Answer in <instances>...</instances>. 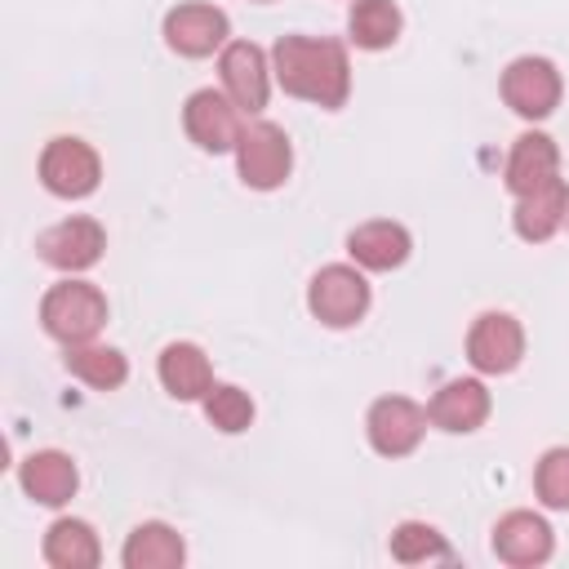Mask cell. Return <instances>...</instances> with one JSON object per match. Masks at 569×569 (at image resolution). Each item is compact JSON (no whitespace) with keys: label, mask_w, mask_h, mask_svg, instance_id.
<instances>
[{"label":"cell","mask_w":569,"mask_h":569,"mask_svg":"<svg viewBox=\"0 0 569 569\" xmlns=\"http://www.w3.org/2000/svg\"><path fill=\"white\" fill-rule=\"evenodd\" d=\"M271 71L289 98L316 107H342L351 93V62L347 49L329 36H280L271 49Z\"/></svg>","instance_id":"cell-1"},{"label":"cell","mask_w":569,"mask_h":569,"mask_svg":"<svg viewBox=\"0 0 569 569\" xmlns=\"http://www.w3.org/2000/svg\"><path fill=\"white\" fill-rule=\"evenodd\" d=\"M40 325L62 347L93 342V333L107 325V298L89 280H62L40 298Z\"/></svg>","instance_id":"cell-2"},{"label":"cell","mask_w":569,"mask_h":569,"mask_svg":"<svg viewBox=\"0 0 569 569\" xmlns=\"http://www.w3.org/2000/svg\"><path fill=\"white\" fill-rule=\"evenodd\" d=\"M307 307L320 325L329 329H351L356 320H365L369 311V280L347 267V262H333V267H320L311 276V289H307Z\"/></svg>","instance_id":"cell-3"},{"label":"cell","mask_w":569,"mask_h":569,"mask_svg":"<svg viewBox=\"0 0 569 569\" xmlns=\"http://www.w3.org/2000/svg\"><path fill=\"white\" fill-rule=\"evenodd\" d=\"M236 164H240V182L253 187V191H271L289 178V164H293V147H289V133L271 120H253L244 124L240 142H236Z\"/></svg>","instance_id":"cell-4"},{"label":"cell","mask_w":569,"mask_h":569,"mask_svg":"<svg viewBox=\"0 0 569 569\" xmlns=\"http://www.w3.org/2000/svg\"><path fill=\"white\" fill-rule=\"evenodd\" d=\"M565 80L547 58H516L502 71V102L525 120H547L560 107Z\"/></svg>","instance_id":"cell-5"},{"label":"cell","mask_w":569,"mask_h":569,"mask_svg":"<svg viewBox=\"0 0 569 569\" xmlns=\"http://www.w3.org/2000/svg\"><path fill=\"white\" fill-rule=\"evenodd\" d=\"M98 178H102V160L84 138H53L40 151V182L62 200L89 196Z\"/></svg>","instance_id":"cell-6"},{"label":"cell","mask_w":569,"mask_h":569,"mask_svg":"<svg viewBox=\"0 0 569 569\" xmlns=\"http://www.w3.org/2000/svg\"><path fill=\"white\" fill-rule=\"evenodd\" d=\"M182 129H187V138L200 147V151H236V142H240V133H244V124H240V107L227 98V93H218V89H196L191 98H187V107H182Z\"/></svg>","instance_id":"cell-7"},{"label":"cell","mask_w":569,"mask_h":569,"mask_svg":"<svg viewBox=\"0 0 569 569\" xmlns=\"http://www.w3.org/2000/svg\"><path fill=\"white\" fill-rule=\"evenodd\" d=\"M427 409L413 405L409 396H382L369 405V418H365V431H369V445L382 453V458H405L418 449L422 431H427Z\"/></svg>","instance_id":"cell-8"},{"label":"cell","mask_w":569,"mask_h":569,"mask_svg":"<svg viewBox=\"0 0 569 569\" xmlns=\"http://www.w3.org/2000/svg\"><path fill=\"white\" fill-rule=\"evenodd\" d=\"M218 71H222L227 98H231L244 116H258V111L267 107L271 67H267V53H262L253 40H227V44H222V58H218Z\"/></svg>","instance_id":"cell-9"},{"label":"cell","mask_w":569,"mask_h":569,"mask_svg":"<svg viewBox=\"0 0 569 569\" xmlns=\"http://www.w3.org/2000/svg\"><path fill=\"white\" fill-rule=\"evenodd\" d=\"M525 356V329L507 311H485L467 329V360L480 373H511Z\"/></svg>","instance_id":"cell-10"},{"label":"cell","mask_w":569,"mask_h":569,"mask_svg":"<svg viewBox=\"0 0 569 569\" xmlns=\"http://www.w3.org/2000/svg\"><path fill=\"white\" fill-rule=\"evenodd\" d=\"M227 36H231V22L218 4L191 0V4H178L164 13V44L182 58H204V53L222 49Z\"/></svg>","instance_id":"cell-11"},{"label":"cell","mask_w":569,"mask_h":569,"mask_svg":"<svg viewBox=\"0 0 569 569\" xmlns=\"http://www.w3.org/2000/svg\"><path fill=\"white\" fill-rule=\"evenodd\" d=\"M102 249H107V231L93 218H67V222H53L49 231L36 236L40 262H49L58 271H84L102 258Z\"/></svg>","instance_id":"cell-12"},{"label":"cell","mask_w":569,"mask_h":569,"mask_svg":"<svg viewBox=\"0 0 569 569\" xmlns=\"http://www.w3.org/2000/svg\"><path fill=\"white\" fill-rule=\"evenodd\" d=\"M551 525L533 511H507L498 525H493V551L498 560L516 565V569H533L542 560H551Z\"/></svg>","instance_id":"cell-13"},{"label":"cell","mask_w":569,"mask_h":569,"mask_svg":"<svg viewBox=\"0 0 569 569\" xmlns=\"http://www.w3.org/2000/svg\"><path fill=\"white\" fill-rule=\"evenodd\" d=\"M489 409H493V400H489V387H485L480 378H453V382H445V387L431 396L427 418H431L440 431L467 436V431H476V427L489 418Z\"/></svg>","instance_id":"cell-14"},{"label":"cell","mask_w":569,"mask_h":569,"mask_svg":"<svg viewBox=\"0 0 569 569\" xmlns=\"http://www.w3.org/2000/svg\"><path fill=\"white\" fill-rule=\"evenodd\" d=\"M18 480H22L27 498H36L40 507H62V502H71V493H76V485H80L76 462H71L67 453H58V449H36V453H27L22 467H18Z\"/></svg>","instance_id":"cell-15"},{"label":"cell","mask_w":569,"mask_h":569,"mask_svg":"<svg viewBox=\"0 0 569 569\" xmlns=\"http://www.w3.org/2000/svg\"><path fill=\"white\" fill-rule=\"evenodd\" d=\"M556 169H560L556 142H551L547 133H520V138L511 142V156H507V173H502V178H507V191L520 200V196L547 187V182L556 178Z\"/></svg>","instance_id":"cell-16"},{"label":"cell","mask_w":569,"mask_h":569,"mask_svg":"<svg viewBox=\"0 0 569 569\" xmlns=\"http://www.w3.org/2000/svg\"><path fill=\"white\" fill-rule=\"evenodd\" d=\"M409 249H413L409 231H405L400 222H391V218L360 222V227L347 236V253H351L356 267H365V271H391V267H400V262L409 258Z\"/></svg>","instance_id":"cell-17"},{"label":"cell","mask_w":569,"mask_h":569,"mask_svg":"<svg viewBox=\"0 0 569 569\" xmlns=\"http://www.w3.org/2000/svg\"><path fill=\"white\" fill-rule=\"evenodd\" d=\"M565 218H569V187H565L560 178H551L547 187L520 196V200H516V213H511L516 236H520V240H533V244H538V240H551V236L565 227Z\"/></svg>","instance_id":"cell-18"},{"label":"cell","mask_w":569,"mask_h":569,"mask_svg":"<svg viewBox=\"0 0 569 569\" xmlns=\"http://www.w3.org/2000/svg\"><path fill=\"white\" fill-rule=\"evenodd\" d=\"M160 382L173 400H204L209 387H213V369H209V356L196 347V342H169L160 351Z\"/></svg>","instance_id":"cell-19"},{"label":"cell","mask_w":569,"mask_h":569,"mask_svg":"<svg viewBox=\"0 0 569 569\" xmlns=\"http://www.w3.org/2000/svg\"><path fill=\"white\" fill-rule=\"evenodd\" d=\"M182 560H187V547L178 529H169L164 520H142L120 547L124 569H178Z\"/></svg>","instance_id":"cell-20"},{"label":"cell","mask_w":569,"mask_h":569,"mask_svg":"<svg viewBox=\"0 0 569 569\" xmlns=\"http://www.w3.org/2000/svg\"><path fill=\"white\" fill-rule=\"evenodd\" d=\"M44 560L53 569H93L102 560L93 525L89 520H53L44 533Z\"/></svg>","instance_id":"cell-21"},{"label":"cell","mask_w":569,"mask_h":569,"mask_svg":"<svg viewBox=\"0 0 569 569\" xmlns=\"http://www.w3.org/2000/svg\"><path fill=\"white\" fill-rule=\"evenodd\" d=\"M67 369H71V378H80L93 391H116L129 378V360L116 347H93V342L67 347Z\"/></svg>","instance_id":"cell-22"},{"label":"cell","mask_w":569,"mask_h":569,"mask_svg":"<svg viewBox=\"0 0 569 569\" xmlns=\"http://www.w3.org/2000/svg\"><path fill=\"white\" fill-rule=\"evenodd\" d=\"M347 27L360 49H387L400 36V9L391 0H356Z\"/></svg>","instance_id":"cell-23"},{"label":"cell","mask_w":569,"mask_h":569,"mask_svg":"<svg viewBox=\"0 0 569 569\" xmlns=\"http://www.w3.org/2000/svg\"><path fill=\"white\" fill-rule=\"evenodd\" d=\"M391 556H396L400 565L449 560V542H445L431 525H422V520H405V525H396V533H391Z\"/></svg>","instance_id":"cell-24"},{"label":"cell","mask_w":569,"mask_h":569,"mask_svg":"<svg viewBox=\"0 0 569 569\" xmlns=\"http://www.w3.org/2000/svg\"><path fill=\"white\" fill-rule=\"evenodd\" d=\"M204 418H209L218 431L236 436V431H244V427L253 422V400H249L240 387H231V382H213L209 396H204Z\"/></svg>","instance_id":"cell-25"},{"label":"cell","mask_w":569,"mask_h":569,"mask_svg":"<svg viewBox=\"0 0 569 569\" xmlns=\"http://www.w3.org/2000/svg\"><path fill=\"white\" fill-rule=\"evenodd\" d=\"M533 489L542 498V507L551 511H569V449H547L538 471H533Z\"/></svg>","instance_id":"cell-26"},{"label":"cell","mask_w":569,"mask_h":569,"mask_svg":"<svg viewBox=\"0 0 569 569\" xmlns=\"http://www.w3.org/2000/svg\"><path fill=\"white\" fill-rule=\"evenodd\" d=\"M565 222H569V218H565Z\"/></svg>","instance_id":"cell-27"}]
</instances>
